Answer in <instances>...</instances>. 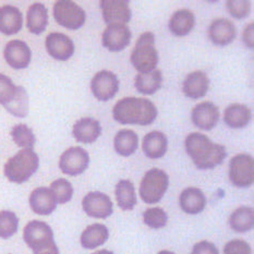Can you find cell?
Masks as SVG:
<instances>
[{
  "mask_svg": "<svg viewBox=\"0 0 254 254\" xmlns=\"http://www.w3.org/2000/svg\"><path fill=\"white\" fill-rule=\"evenodd\" d=\"M186 150L198 169H213L227 156L225 146L215 144L205 134L192 132L186 139Z\"/></svg>",
  "mask_w": 254,
  "mask_h": 254,
  "instance_id": "obj_1",
  "label": "cell"
},
{
  "mask_svg": "<svg viewBox=\"0 0 254 254\" xmlns=\"http://www.w3.org/2000/svg\"><path fill=\"white\" fill-rule=\"evenodd\" d=\"M113 117L121 125H152L157 117L154 103L142 97H125L116 103Z\"/></svg>",
  "mask_w": 254,
  "mask_h": 254,
  "instance_id": "obj_2",
  "label": "cell"
},
{
  "mask_svg": "<svg viewBox=\"0 0 254 254\" xmlns=\"http://www.w3.org/2000/svg\"><path fill=\"white\" fill-rule=\"evenodd\" d=\"M40 167V157L32 148H23L4 164L5 178L13 184H24Z\"/></svg>",
  "mask_w": 254,
  "mask_h": 254,
  "instance_id": "obj_3",
  "label": "cell"
},
{
  "mask_svg": "<svg viewBox=\"0 0 254 254\" xmlns=\"http://www.w3.org/2000/svg\"><path fill=\"white\" fill-rule=\"evenodd\" d=\"M131 64L140 73L155 70L158 64V52L155 48V36L152 32H145L139 37L131 53Z\"/></svg>",
  "mask_w": 254,
  "mask_h": 254,
  "instance_id": "obj_4",
  "label": "cell"
},
{
  "mask_svg": "<svg viewBox=\"0 0 254 254\" xmlns=\"http://www.w3.org/2000/svg\"><path fill=\"white\" fill-rule=\"evenodd\" d=\"M169 186V177L164 170L153 168L143 177L140 196L147 204H155L163 198Z\"/></svg>",
  "mask_w": 254,
  "mask_h": 254,
  "instance_id": "obj_5",
  "label": "cell"
},
{
  "mask_svg": "<svg viewBox=\"0 0 254 254\" xmlns=\"http://www.w3.org/2000/svg\"><path fill=\"white\" fill-rule=\"evenodd\" d=\"M54 16L58 23L68 30H78L86 21V13L71 0H59L54 4Z\"/></svg>",
  "mask_w": 254,
  "mask_h": 254,
  "instance_id": "obj_6",
  "label": "cell"
},
{
  "mask_svg": "<svg viewBox=\"0 0 254 254\" xmlns=\"http://www.w3.org/2000/svg\"><path fill=\"white\" fill-rule=\"evenodd\" d=\"M229 178L238 188H248L254 181V161L249 154H238L229 163Z\"/></svg>",
  "mask_w": 254,
  "mask_h": 254,
  "instance_id": "obj_7",
  "label": "cell"
},
{
  "mask_svg": "<svg viewBox=\"0 0 254 254\" xmlns=\"http://www.w3.org/2000/svg\"><path fill=\"white\" fill-rule=\"evenodd\" d=\"M90 164V155L84 148L72 146L65 150L59 159V168L64 174L78 176L83 174Z\"/></svg>",
  "mask_w": 254,
  "mask_h": 254,
  "instance_id": "obj_8",
  "label": "cell"
},
{
  "mask_svg": "<svg viewBox=\"0 0 254 254\" xmlns=\"http://www.w3.org/2000/svg\"><path fill=\"white\" fill-rule=\"evenodd\" d=\"M23 240L27 247L35 251L54 242V231L51 226L42 220H31L23 229Z\"/></svg>",
  "mask_w": 254,
  "mask_h": 254,
  "instance_id": "obj_9",
  "label": "cell"
},
{
  "mask_svg": "<svg viewBox=\"0 0 254 254\" xmlns=\"http://www.w3.org/2000/svg\"><path fill=\"white\" fill-rule=\"evenodd\" d=\"M91 88L94 97L101 102H107L118 93L119 79L112 71L102 70L93 76Z\"/></svg>",
  "mask_w": 254,
  "mask_h": 254,
  "instance_id": "obj_10",
  "label": "cell"
},
{
  "mask_svg": "<svg viewBox=\"0 0 254 254\" xmlns=\"http://www.w3.org/2000/svg\"><path fill=\"white\" fill-rule=\"evenodd\" d=\"M82 206L87 216L94 218H107L114 212V205L110 197L98 191L87 193L82 201Z\"/></svg>",
  "mask_w": 254,
  "mask_h": 254,
  "instance_id": "obj_11",
  "label": "cell"
},
{
  "mask_svg": "<svg viewBox=\"0 0 254 254\" xmlns=\"http://www.w3.org/2000/svg\"><path fill=\"white\" fill-rule=\"evenodd\" d=\"M3 56L11 68L15 70L29 67L32 60V51L23 41L12 40L7 43L3 49Z\"/></svg>",
  "mask_w": 254,
  "mask_h": 254,
  "instance_id": "obj_12",
  "label": "cell"
},
{
  "mask_svg": "<svg viewBox=\"0 0 254 254\" xmlns=\"http://www.w3.org/2000/svg\"><path fill=\"white\" fill-rule=\"evenodd\" d=\"M102 14L105 23L127 24L131 20V9L126 0H103L101 1Z\"/></svg>",
  "mask_w": 254,
  "mask_h": 254,
  "instance_id": "obj_13",
  "label": "cell"
},
{
  "mask_svg": "<svg viewBox=\"0 0 254 254\" xmlns=\"http://www.w3.org/2000/svg\"><path fill=\"white\" fill-rule=\"evenodd\" d=\"M131 31L125 24H110L102 35V44L110 52H120L129 45Z\"/></svg>",
  "mask_w": 254,
  "mask_h": 254,
  "instance_id": "obj_14",
  "label": "cell"
},
{
  "mask_svg": "<svg viewBox=\"0 0 254 254\" xmlns=\"http://www.w3.org/2000/svg\"><path fill=\"white\" fill-rule=\"evenodd\" d=\"M46 49L54 59L65 62L73 56L74 44L69 36L54 32L46 37Z\"/></svg>",
  "mask_w": 254,
  "mask_h": 254,
  "instance_id": "obj_15",
  "label": "cell"
},
{
  "mask_svg": "<svg viewBox=\"0 0 254 254\" xmlns=\"http://www.w3.org/2000/svg\"><path fill=\"white\" fill-rule=\"evenodd\" d=\"M191 119L197 128L205 131L212 130L219 120L218 107L212 102L197 104L192 109Z\"/></svg>",
  "mask_w": 254,
  "mask_h": 254,
  "instance_id": "obj_16",
  "label": "cell"
},
{
  "mask_svg": "<svg viewBox=\"0 0 254 254\" xmlns=\"http://www.w3.org/2000/svg\"><path fill=\"white\" fill-rule=\"evenodd\" d=\"M237 35L236 26L233 22L225 18L214 20L208 27V37L217 46H226L233 43Z\"/></svg>",
  "mask_w": 254,
  "mask_h": 254,
  "instance_id": "obj_17",
  "label": "cell"
},
{
  "mask_svg": "<svg viewBox=\"0 0 254 254\" xmlns=\"http://www.w3.org/2000/svg\"><path fill=\"white\" fill-rule=\"evenodd\" d=\"M29 201L32 211L42 216H48L57 207L56 198L49 188L46 187H40L33 190Z\"/></svg>",
  "mask_w": 254,
  "mask_h": 254,
  "instance_id": "obj_18",
  "label": "cell"
},
{
  "mask_svg": "<svg viewBox=\"0 0 254 254\" xmlns=\"http://www.w3.org/2000/svg\"><path fill=\"white\" fill-rule=\"evenodd\" d=\"M73 136L75 140L85 144L95 142L102 134V126L94 118H81L73 126Z\"/></svg>",
  "mask_w": 254,
  "mask_h": 254,
  "instance_id": "obj_19",
  "label": "cell"
},
{
  "mask_svg": "<svg viewBox=\"0 0 254 254\" xmlns=\"http://www.w3.org/2000/svg\"><path fill=\"white\" fill-rule=\"evenodd\" d=\"M23 25V14L14 5L0 7V33L13 35L20 32Z\"/></svg>",
  "mask_w": 254,
  "mask_h": 254,
  "instance_id": "obj_20",
  "label": "cell"
},
{
  "mask_svg": "<svg viewBox=\"0 0 254 254\" xmlns=\"http://www.w3.org/2000/svg\"><path fill=\"white\" fill-rule=\"evenodd\" d=\"M209 86L208 76L203 71H194L187 75L182 84L185 95L192 99H197L206 95Z\"/></svg>",
  "mask_w": 254,
  "mask_h": 254,
  "instance_id": "obj_21",
  "label": "cell"
},
{
  "mask_svg": "<svg viewBox=\"0 0 254 254\" xmlns=\"http://www.w3.org/2000/svg\"><path fill=\"white\" fill-rule=\"evenodd\" d=\"M180 207L187 214L195 215L203 212L206 206V197L204 193L194 187L187 188L179 197Z\"/></svg>",
  "mask_w": 254,
  "mask_h": 254,
  "instance_id": "obj_22",
  "label": "cell"
},
{
  "mask_svg": "<svg viewBox=\"0 0 254 254\" xmlns=\"http://www.w3.org/2000/svg\"><path fill=\"white\" fill-rule=\"evenodd\" d=\"M167 136L161 131H152L143 139V151L148 158L163 157L167 152Z\"/></svg>",
  "mask_w": 254,
  "mask_h": 254,
  "instance_id": "obj_23",
  "label": "cell"
},
{
  "mask_svg": "<svg viewBox=\"0 0 254 254\" xmlns=\"http://www.w3.org/2000/svg\"><path fill=\"white\" fill-rule=\"evenodd\" d=\"M250 108L242 104H231L225 109V124L233 129H242L249 125L251 120Z\"/></svg>",
  "mask_w": 254,
  "mask_h": 254,
  "instance_id": "obj_24",
  "label": "cell"
},
{
  "mask_svg": "<svg viewBox=\"0 0 254 254\" xmlns=\"http://www.w3.org/2000/svg\"><path fill=\"white\" fill-rule=\"evenodd\" d=\"M48 24V10L43 3H34L27 10L26 26L31 33L40 35Z\"/></svg>",
  "mask_w": 254,
  "mask_h": 254,
  "instance_id": "obj_25",
  "label": "cell"
},
{
  "mask_svg": "<svg viewBox=\"0 0 254 254\" xmlns=\"http://www.w3.org/2000/svg\"><path fill=\"white\" fill-rule=\"evenodd\" d=\"M109 238L108 228L102 224H93L86 227L81 235V245L85 249L93 250L104 245Z\"/></svg>",
  "mask_w": 254,
  "mask_h": 254,
  "instance_id": "obj_26",
  "label": "cell"
},
{
  "mask_svg": "<svg viewBox=\"0 0 254 254\" xmlns=\"http://www.w3.org/2000/svg\"><path fill=\"white\" fill-rule=\"evenodd\" d=\"M195 24V18L192 11L181 9L176 11L170 18L169 30L176 36H186L193 30Z\"/></svg>",
  "mask_w": 254,
  "mask_h": 254,
  "instance_id": "obj_27",
  "label": "cell"
},
{
  "mask_svg": "<svg viewBox=\"0 0 254 254\" xmlns=\"http://www.w3.org/2000/svg\"><path fill=\"white\" fill-rule=\"evenodd\" d=\"M114 146L119 155L128 157L139 147V136L132 130H120L114 139Z\"/></svg>",
  "mask_w": 254,
  "mask_h": 254,
  "instance_id": "obj_28",
  "label": "cell"
},
{
  "mask_svg": "<svg viewBox=\"0 0 254 254\" xmlns=\"http://www.w3.org/2000/svg\"><path fill=\"white\" fill-rule=\"evenodd\" d=\"M163 73L161 70H153L147 73H139L135 76V88L144 95H153L161 88Z\"/></svg>",
  "mask_w": 254,
  "mask_h": 254,
  "instance_id": "obj_29",
  "label": "cell"
},
{
  "mask_svg": "<svg viewBox=\"0 0 254 254\" xmlns=\"http://www.w3.org/2000/svg\"><path fill=\"white\" fill-rule=\"evenodd\" d=\"M229 225L236 233H247L253 228L254 212L249 206H241L230 215Z\"/></svg>",
  "mask_w": 254,
  "mask_h": 254,
  "instance_id": "obj_30",
  "label": "cell"
},
{
  "mask_svg": "<svg viewBox=\"0 0 254 254\" xmlns=\"http://www.w3.org/2000/svg\"><path fill=\"white\" fill-rule=\"evenodd\" d=\"M116 198L121 209L132 211L136 205V194L133 184L130 180H120L116 186Z\"/></svg>",
  "mask_w": 254,
  "mask_h": 254,
  "instance_id": "obj_31",
  "label": "cell"
},
{
  "mask_svg": "<svg viewBox=\"0 0 254 254\" xmlns=\"http://www.w3.org/2000/svg\"><path fill=\"white\" fill-rule=\"evenodd\" d=\"M7 112L14 117L24 118L29 114V96L24 87L18 86V92L12 99V102L9 103L7 106H4Z\"/></svg>",
  "mask_w": 254,
  "mask_h": 254,
  "instance_id": "obj_32",
  "label": "cell"
},
{
  "mask_svg": "<svg viewBox=\"0 0 254 254\" xmlns=\"http://www.w3.org/2000/svg\"><path fill=\"white\" fill-rule=\"evenodd\" d=\"M10 134L13 142L19 147L32 148L36 142L34 132L32 131L30 127H27L24 124L15 125L13 128L11 129Z\"/></svg>",
  "mask_w": 254,
  "mask_h": 254,
  "instance_id": "obj_33",
  "label": "cell"
},
{
  "mask_svg": "<svg viewBox=\"0 0 254 254\" xmlns=\"http://www.w3.org/2000/svg\"><path fill=\"white\" fill-rule=\"evenodd\" d=\"M19 229V217L12 211H0V239H9Z\"/></svg>",
  "mask_w": 254,
  "mask_h": 254,
  "instance_id": "obj_34",
  "label": "cell"
},
{
  "mask_svg": "<svg viewBox=\"0 0 254 254\" xmlns=\"http://www.w3.org/2000/svg\"><path fill=\"white\" fill-rule=\"evenodd\" d=\"M49 190L52 191L57 204L68 203L73 195V187L67 179L60 178L52 182Z\"/></svg>",
  "mask_w": 254,
  "mask_h": 254,
  "instance_id": "obj_35",
  "label": "cell"
},
{
  "mask_svg": "<svg viewBox=\"0 0 254 254\" xmlns=\"http://www.w3.org/2000/svg\"><path fill=\"white\" fill-rule=\"evenodd\" d=\"M143 219L150 228L161 229L167 225L168 216L162 207H151L143 214Z\"/></svg>",
  "mask_w": 254,
  "mask_h": 254,
  "instance_id": "obj_36",
  "label": "cell"
},
{
  "mask_svg": "<svg viewBox=\"0 0 254 254\" xmlns=\"http://www.w3.org/2000/svg\"><path fill=\"white\" fill-rule=\"evenodd\" d=\"M18 92V86H16L12 80L5 74L0 73V105L7 106L9 103L12 102V99L16 95Z\"/></svg>",
  "mask_w": 254,
  "mask_h": 254,
  "instance_id": "obj_37",
  "label": "cell"
},
{
  "mask_svg": "<svg viewBox=\"0 0 254 254\" xmlns=\"http://www.w3.org/2000/svg\"><path fill=\"white\" fill-rule=\"evenodd\" d=\"M226 5L229 13L236 19H245L250 14L251 4L248 0H228Z\"/></svg>",
  "mask_w": 254,
  "mask_h": 254,
  "instance_id": "obj_38",
  "label": "cell"
},
{
  "mask_svg": "<svg viewBox=\"0 0 254 254\" xmlns=\"http://www.w3.org/2000/svg\"><path fill=\"white\" fill-rule=\"evenodd\" d=\"M224 254H252V251L248 242L235 239L226 244L224 247Z\"/></svg>",
  "mask_w": 254,
  "mask_h": 254,
  "instance_id": "obj_39",
  "label": "cell"
},
{
  "mask_svg": "<svg viewBox=\"0 0 254 254\" xmlns=\"http://www.w3.org/2000/svg\"><path fill=\"white\" fill-rule=\"evenodd\" d=\"M191 254H219L217 248L208 241H201L194 245Z\"/></svg>",
  "mask_w": 254,
  "mask_h": 254,
  "instance_id": "obj_40",
  "label": "cell"
},
{
  "mask_svg": "<svg viewBox=\"0 0 254 254\" xmlns=\"http://www.w3.org/2000/svg\"><path fill=\"white\" fill-rule=\"evenodd\" d=\"M253 30H254V23H249L242 33V40H244L246 45L249 48H253L254 47V38H253Z\"/></svg>",
  "mask_w": 254,
  "mask_h": 254,
  "instance_id": "obj_41",
  "label": "cell"
},
{
  "mask_svg": "<svg viewBox=\"0 0 254 254\" xmlns=\"http://www.w3.org/2000/svg\"><path fill=\"white\" fill-rule=\"evenodd\" d=\"M33 254H60V252L56 242L54 241L52 244H48L46 246L40 248V249L33 251Z\"/></svg>",
  "mask_w": 254,
  "mask_h": 254,
  "instance_id": "obj_42",
  "label": "cell"
},
{
  "mask_svg": "<svg viewBox=\"0 0 254 254\" xmlns=\"http://www.w3.org/2000/svg\"><path fill=\"white\" fill-rule=\"evenodd\" d=\"M93 254H114V253L112 251H108V250H99Z\"/></svg>",
  "mask_w": 254,
  "mask_h": 254,
  "instance_id": "obj_43",
  "label": "cell"
},
{
  "mask_svg": "<svg viewBox=\"0 0 254 254\" xmlns=\"http://www.w3.org/2000/svg\"><path fill=\"white\" fill-rule=\"evenodd\" d=\"M157 254H175L174 252H171V251H167V250H163V251H161V252H158Z\"/></svg>",
  "mask_w": 254,
  "mask_h": 254,
  "instance_id": "obj_44",
  "label": "cell"
}]
</instances>
